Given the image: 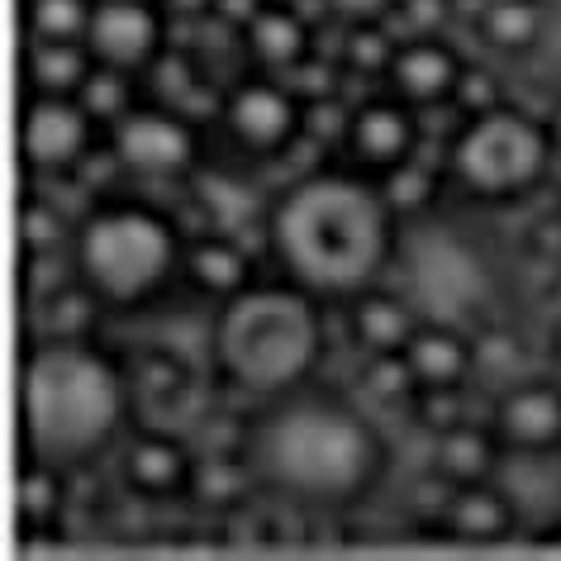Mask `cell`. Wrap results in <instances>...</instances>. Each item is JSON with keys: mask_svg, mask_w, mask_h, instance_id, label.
Returning a JSON list of instances; mask_svg holds the SVG:
<instances>
[{"mask_svg": "<svg viewBox=\"0 0 561 561\" xmlns=\"http://www.w3.org/2000/svg\"><path fill=\"white\" fill-rule=\"evenodd\" d=\"M386 191L353 172H314L272 209V248L286 276L314 296L367 290L396 252Z\"/></svg>", "mask_w": 561, "mask_h": 561, "instance_id": "cell-1", "label": "cell"}, {"mask_svg": "<svg viewBox=\"0 0 561 561\" xmlns=\"http://www.w3.org/2000/svg\"><path fill=\"white\" fill-rule=\"evenodd\" d=\"M129 419V381L105 353L53 339L24 353L20 428L24 453L48 467H81L110 453Z\"/></svg>", "mask_w": 561, "mask_h": 561, "instance_id": "cell-2", "label": "cell"}, {"mask_svg": "<svg viewBox=\"0 0 561 561\" xmlns=\"http://www.w3.org/2000/svg\"><path fill=\"white\" fill-rule=\"evenodd\" d=\"M252 457L286 500L353 504L376 485L386 447L353 404L324 396H280L276 410L252 433Z\"/></svg>", "mask_w": 561, "mask_h": 561, "instance_id": "cell-3", "label": "cell"}, {"mask_svg": "<svg viewBox=\"0 0 561 561\" xmlns=\"http://www.w3.org/2000/svg\"><path fill=\"white\" fill-rule=\"evenodd\" d=\"M324 353L314 290L305 286H243L224 300L215 324V362L243 396L280 400L305 386Z\"/></svg>", "mask_w": 561, "mask_h": 561, "instance_id": "cell-4", "label": "cell"}, {"mask_svg": "<svg viewBox=\"0 0 561 561\" xmlns=\"http://www.w3.org/2000/svg\"><path fill=\"white\" fill-rule=\"evenodd\" d=\"M181 257H186V248H181L176 224L152 205L110 201L95 205L72 229L77 286L115 310H134V305L152 300L176 276Z\"/></svg>", "mask_w": 561, "mask_h": 561, "instance_id": "cell-5", "label": "cell"}, {"mask_svg": "<svg viewBox=\"0 0 561 561\" xmlns=\"http://www.w3.org/2000/svg\"><path fill=\"white\" fill-rule=\"evenodd\" d=\"M552 152V129H542L538 119L518 115V110L495 105L461 124L447 167H453L457 186L471 191L476 201H518L542 181Z\"/></svg>", "mask_w": 561, "mask_h": 561, "instance_id": "cell-6", "label": "cell"}, {"mask_svg": "<svg viewBox=\"0 0 561 561\" xmlns=\"http://www.w3.org/2000/svg\"><path fill=\"white\" fill-rule=\"evenodd\" d=\"M410 286H414V300L424 310V319H447V324H467L490 300L485 262L457 233L419 238L410 252Z\"/></svg>", "mask_w": 561, "mask_h": 561, "instance_id": "cell-7", "label": "cell"}, {"mask_svg": "<svg viewBox=\"0 0 561 561\" xmlns=\"http://www.w3.org/2000/svg\"><path fill=\"white\" fill-rule=\"evenodd\" d=\"M110 148L124 172L148 181H176L195 167V129L172 110H129L110 124Z\"/></svg>", "mask_w": 561, "mask_h": 561, "instance_id": "cell-8", "label": "cell"}, {"mask_svg": "<svg viewBox=\"0 0 561 561\" xmlns=\"http://www.w3.org/2000/svg\"><path fill=\"white\" fill-rule=\"evenodd\" d=\"M91 134H95V119L77 95L30 91L24 124H20V152H24V167H30L34 176L72 172L81 162V152L91 148Z\"/></svg>", "mask_w": 561, "mask_h": 561, "instance_id": "cell-9", "label": "cell"}, {"mask_svg": "<svg viewBox=\"0 0 561 561\" xmlns=\"http://www.w3.org/2000/svg\"><path fill=\"white\" fill-rule=\"evenodd\" d=\"M300 119L305 110L296 101V91L280 87V81H243L224 101V124H229L233 144L257 152V158H272V152L296 144Z\"/></svg>", "mask_w": 561, "mask_h": 561, "instance_id": "cell-10", "label": "cell"}, {"mask_svg": "<svg viewBox=\"0 0 561 561\" xmlns=\"http://www.w3.org/2000/svg\"><path fill=\"white\" fill-rule=\"evenodd\" d=\"M87 48L95 62L119 67V72H144L158 62L162 48V15L152 0H95L87 24Z\"/></svg>", "mask_w": 561, "mask_h": 561, "instance_id": "cell-11", "label": "cell"}, {"mask_svg": "<svg viewBox=\"0 0 561 561\" xmlns=\"http://www.w3.org/2000/svg\"><path fill=\"white\" fill-rule=\"evenodd\" d=\"M347 158H353L362 172H396V167L410 162V152L419 144V129H414V115H410V101H367L347 119Z\"/></svg>", "mask_w": 561, "mask_h": 561, "instance_id": "cell-12", "label": "cell"}, {"mask_svg": "<svg viewBox=\"0 0 561 561\" xmlns=\"http://www.w3.org/2000/svg\"><path fill=\"white\" fill-rule=\"evenodd\" d=\"M495 433L504 447H528V453L561 447V386L524 381L504 390L495 404Z\"/></svg>", "mask_w": 561, "mask_h": 561, "instance_id": "cell-13", "label": "cell"}, {"mask_svg": "<svg viewBox=\"0 0 561 561\" xmlns=\"http://www.w3.org/2000/svg\"><path fill=\"white\" fill-rule=\"evenodd\" d=\"M461 72H467V67H461L457 53L438 44V38H410V44L396 48V58L386 67L396 95L410 105H438L447 95H457Z\"/></svg>", "mask_w": 561, "mask_h": 561, "instance_id": "cell-14", "label": "cell"}, {"mask_svg": "<svg viewBox=\"0 0 561 561\" xmlns=\"http://www.w3.org/2000/svg\"><path fill=\"white\" fill-rule=\"evenodd\" d=\"M447 514V533L457 542H504L514 533V500L504 495V485L490 476V481H467L453 485V495L443 504Z\"/></svg>", "mask_w": 561, "mask_h": 561, "instance_id": "cell-15", "label": "cell"}, {"mask_svg": "<svg viewBox=\"0 0 561 561\" xmlns=\"http://www.w3.org/2000/svg\"><path fill=\"white\" fill-rule=\"evenodd\" d=\"M404 362L414 371V386L428 390V386H461L476 362V347L471 339L461 333V324H447V319H424L419 333L404 347Z\"/></svg>", "mask_w": 561, "mask_h": 561, "instance_id": "cell-16", "label": "cell"}, {"mask_svg": "<svg viewBox=\"0 0 561 561\" xmlns=\"http://www.w3.org/2000/svg\"><path fill=\"white\" fill-rule=\"evenodd\" d=\"M124 476H129V485L138 495L172 500L195 481V467H191V453L176 438H167V433H138L129 443V453H124Z\"/></svg>", "mask_w": 561, "mask_h": 561, "instance_id": "cell-17", "label": "cell"}, {"mask_svg": "<svg viewBox=\"0 0 561 561\" xmlns=\"http://www.w3.org/2000/svg\"><path fill=\"white\" fill-rule=\"evenodd\" d=\"M91 72H95V53L87 48V38H30V48H24L30 91L81 95Z\"/></svg>", "mask_w": 561, "mask_h": 561, "instance_id": "cell-18", "label": "cell"}, {"mask_svg": "<svg viewBox=\"0 0 561 561\" xmlns=\"http://www.w3.org/2000/svg\"><path fill=\"white\" fill-rule=\"evenodd\" d=\"M353 333L367 353H404L410 339L419 333V314L410 310V300L390 296V290H357L353 296Z\"/></svg>", "mask_w": 561, "mask_h": 561, "instance_id": "cell-19", "label": "cell"}, {"mask_svg": "<svg viewBox=\"0 0 561 561\" xmlns=\"http://www.w3.org/2000/svg\"><path fill=\"white\" fill-rule=\"evenodd\" d=\"M504 457V443L500 433H485V428H447L438 433V453H433V461H438V476H447V485H467V481H490Z\"/></svg>", "mask_w": 561, "mask_h": 561, "instance_id": "cell-20", "label": "cell"}, {"mask_svg": "<svg viewBox=\"0 0 561 561\" xmlns=\"http://www.w3.org/2000/svg\"><path fill=\"white\" fill-rule=\"evenodd\" d=\"M248 48L257 53L262 67H296L305 58V48H310V30H305V20L296 15L290 5H272V0H262L257 10H252L248 20Z\"/></svg>", "mask_w": 561, "mask_h": 561, "instance_id": "cell-21", "label": "cell"}, {"mask_svg": "<svg viewBox=\"0 0 561 561\" xmlns=\"http://www.w3.org/2000/svg\"><path fill=\"white\" fill-rule=\"evenodd\" d=\"M181 266L191 272L195 290H209V296H219V300H233L243 286H252L243 248L229 243V238H201V243H191Z\"/></svg>", "mask_w": 561, "mask_h": 561, "instance_id": "cell-22", "label": "cell"}, {"mask_svg": "<svg viewBox=\"0 0 561 561\" xmlns=\"http://www.w3.org/2000/svg\"><path fill=\"white\" fill-rule=\"evenodd\" d=\"M481 30L500 53H524L542 34V10L533 0H495L481 15Z\"/></svg>", "mask_w": 561, "mask_h": 561, "instance_id": "cell-23", "label": "cell"}, {"mask_svg": "<svg viewBox=\"0 0 561 561\" xmlns=\"http://www.w3.org/2000/svg\"><path fill=\"white\" fill-rule=\"evenodd\" d=\"M77 101L91 110L95 124H119V119L134 110V105H129V72L95 62V72L87 77V87H81Z\"/></svg>", "mask_w": 561, "mask_h": 561, "instance_id": "cell-24", "label": "cell"}, {"mask_svg": "<svg viewBox=\"0 0 561 561\" xmlns=\"http://www.w3.org/2000/svg\"><path fill=\"white\" fill-rule=\"evenodd\" d=\"M95 0H30V38H87Z\"/></svg>", "mask_w": 561, "mask_h": 561, "instance_id": "cell-25", "label": "cell"}, {"mask_svg": "<svg viewBox=\"0 0 561 561\" xmlns=\"http://www.w3.org/2000/svg\"><path fill=\"white\" fill-rule=\"evenodd\" d=\"M62 467H48V461H34L24 467V485H20V514L24 524H48V518H58L62 510V481H58Z\"/></svg>", "mask_w": 561, "mask_h": 561, "instance_id": "cell-26", "label": "cell"}, {"mask_svg": "<svg viewBox=\"0 0 561 561\" xmlns=\"http://www.w3.org/2000/svg\"><path fill=\"white\" fill-rule=\"evenodd\" d=\"M390 58H396V48H390V38L376 30L371 20H362L353 38H347V62H357V67H367V72H386Z\"/></svg>", "mask_w": 561, "mask_h": 561, "instance_id": "cell-27", "label": "cell"}, {"mask_svg": "<svg viewBox=\"0 0 561 561\" xmlns=\"http://www.w3.org/2000/svg\"><path fill=\"white\" fill-rule=\"evenodd\" d=\"M457 105L471 110V115H485V110H495V81H490L485 72H461L457 81Z\"/></svg>", "mask_w": 561, "mask_h": 561, "instance_id": "cell-28", "label": "cell"}, {"mask_svg": "<svg viewBox=\"0 0 561 561\" xmlns=\"http://www.w3.org/2000/svg\"><path fill=\"white\" fill-rule=\"evenodd\" d=\"M381 5H386V0H333V10H343L347 20H371Z\"/></svg>", "mask_w": 561, "mask_h": 561, "instance_id": "cell-29", "label": "cell"}, {"mask_svg": "<svg viewBox=\"0 0 561 561\" xmlns=\"http://www.w3.org/2000/svg\"><path fill=\"white\" fill-rule=\"evenodd\" d=\"M547 129H552V148H557V158H561V110L552 115V124H547Z\"/></svg>", "mask_w": 561, "mask_h": 561, "instance_id": "cell-30", "label": "cell"}, {"mask_svg": "<svg viewBox=\"0 0 561 561\" xmlns=\"http://www.w3.org/2000/svg\"><path fill=\"white\" fill-rule=\"evenodd\" d=\"M557 20H561V15H557Z\"/></svg>", "mask_w": 561, "mask_h": 561, "instance_id": "cell-31", "label": "cell"}, {"mask_svg": "<svg viewBox=\"0 0 561 561\" xmlns=\"http://www.w3.org/2000/svg\"><path fill=\"white\" fill-rule=\"evenodd\" d=\"M557 343H561V339H557Z\"/></svg>", "mask_w": 561, "mask_h": 561, "instance_id": "cell-32", "label": "cell"}]
</instances>
